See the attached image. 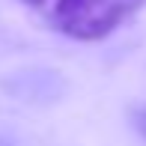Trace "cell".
<instances>
[{"label":"cell","instance_id":"cell-1","mask_svg":"<svg viewBox=\"0 0 146 146\" xmlns=\"http://www.w3.org/2000/svg\"><path fill=\"white\" fill-rule=\"evenodd\" d=\"M143 6L146 0H57L54 27L78 42H98Z\"/></svg>","mask_w":146,"mask_h":146},{"label":"cell","instance_id":"cell-2","mask_svg":"<svg viewBox=\"0 0 146 146\" xmlns=\"http://www.w3.org/2000/svg\"><path fill=\"white\" fill-rule=\"evenodd\" d=\"M134 122H137V128H140V134L146 137V110H140V113L134 116Z\"/></svg>","mask_w":146,"mask_h":146},{"label":"cell","instance_id":"cell-3","mask_svg":"<svg viewBox=\"0 0 146 146\" xmlns=\"http://www.w3.org/2000/svg\"><path fill=\"white\" fill-rule=\"evenodd\" d=\"M18 3H27V6H39V3H45V0H18Z\"/></svg>","mask_w":146,"mask_h":146},{"label":"cell","instance_id":"cell-4","mask_svg":"<svg viewBox=\"0 0 146 146\" xmlns=\"http://www.w3.org/2000/svg\"><path fill=\"white\" fill-rule=\"evenodd\" d=\"M0 146H12V143H9V140H3V137H0Z\"/></svg>","mask_w":146,"mask_h":146}]
</instances>
